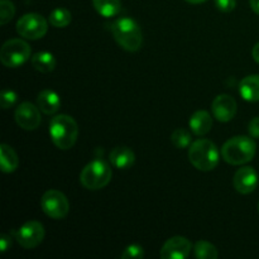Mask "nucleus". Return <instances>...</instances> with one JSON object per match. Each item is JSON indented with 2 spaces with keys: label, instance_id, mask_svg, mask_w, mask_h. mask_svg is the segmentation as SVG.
Here are the masks:
<instances>
[{
  "label": "nucleus",
  "instance_id": "nucleus-1",
  "mask_svg": "<svg viewBox=\"0 0 259 259\" xmlns=\"http://www.w3.org/2000/svg\"><path fill=\"white\" fill-rule=\"evenodd\" d=\"M50 136L53 144L62 151L72 148L78 137V125L75 119L66 114L56 115L50 121Z\"/></svg>",
  "mask_w": 259,
  "mask_h": 259
},
{
  "label": "nucleus",
  "instance_id": "nucleus-2",
  "mask_svg": "<svg viewBox=\"0 0 259 259\" xmlns=\"http://www.w3.org/2000/svg\"><path fill=\"white\" fill-rule=\"evenodd\" d=\"M114 39L123 50L137 52L142 47L143 37L137 22L132 18H119L111 24Z\"/></svg>",
  "mask_w": 259,
  "mask_h": 259
},
{
  "label": "nucleus",
  "instance_id": "nucleus-3",
  "mask_svg": "<svg viewBox=\"0 0 259 259\" xmlns=\"http://www.w3.org/2000/svg\"><path fill=\"white\" fill-rule=\"evenodd\" d=\"M189 159L199 171H212L219 163V149L209 139H197L189 147Z\"/></svg>",
  "mask_w": 259,
  "mask_h": 259
},
{
  "label": "nucleus",
  "instance_id": "nucleus-4",
  "mask_svg": "<svg viewBox=\"0 0 259 259\" xmlns=\"http://www.w3.org/2000/svg\"><path fill=\"white\" fill-rule=\"evenodd\" d=\"M255 142L245 136H237L225 142L222 149V156L224 161L229 164L240 166L248 163L255 154Z\"/></svg>",
  "mask_w": 259,
  "mask_h": 259
},
{
  "label": "nucleus",
  "instance_id": "nucleus-5",
  "mask_svg": "<svg viewBox=\"0 0 259 259\" xmlns=\"http://www.w3.org/2000/svg\"><path fill=\"white\" fill-rule=\"evenodd\" d=\"M111 176L113 171L108 162L104 159H94L81 171L80 182L85 189L96 191L108 186L111 181Z\"/></svg>",
  "mask_w": 259,
  "mask_h": 259
},
{
  "label": "nucleus",
  "instance_id": "nucleus-6",
  "mask_svg": "<svg viewBox=\"0 0 259 259\" xmlns=\"http://www.w3.org/2000/svg\"><path fill=\"white\" fill-rule=\"evenodd\" d=\"M30 47L25 40L13 38L7 40L0 48V61L9 68H17L24 65L30 58Z\"/></svg>",
  "mask_w": 259,
  "mask_h": 259
},
{
  "label": "nucleus",
  "instance_id": "nucleus-7",
  "mask_svg": "<svg viewBox=\"0 0 259 259\" xmlns=\"http://www.w3.org/2000/svg\"><path fill=\"white\" fill-rule=\"evenodd\" d=\"M48 30V23L40 14L28 13L20 17L17 22V32L20 37L25 39L35 40L40 39L46 35Z\"/></svg>",
  "mask_w": 259,
  "mask_h": 259
},
{
  "label": "nucleus",
  "instance_id": "nucleus-8",
  "mask_svg": "<svg viewBox=\"0 0 259 259\" xmlns=\"http://www.w3.org/2000/svg\"><path fill=\"white\" fill-rule=\"evenodd\" d=\"M40 207L47 217L61 220L67 217L70 211V202L63 192L58 190H48L40 199Z\"/></svg>",
  "mask_w": 259,
  "mask_h": 259
},
{
  "label": "nucleus",
  "instance_id": "nucleus-9",
  "mask_svg": "<svg viewBox=\"0 0 259 259\" xmlns=\"http://www.w3.org/2000/svg\"><path fill=\"white\" fill-rule=\"evenodd\" d=\"M15 239L25 249H33L45 239V228L39 222L30 220L15 232Z\"/></svg>",
  "mask_w": 259,
  "mask_h": 259
},
{
  "label": "nucleus",
  "instance_id": "nucleus-10",
  "mask_svg": "<svg viewBox=\"0 0 259 259\" xmlns=\"http://www.w3.org/2000/svg\"><path fill=\"white\" fill-rule=\"evenodd\" d=\"M192 250V244L185 237H172L167 240L159 252L162 259H186Z\"/></svg>",
  "mask_w": 259,
  "mask_h": 259
},
{
  "label": "nucleus",
  "instance_id": "nucleus-11",
  "mask_svg": "<svg viewBox=\"0 0 259 259\" xmlns=\"http://www.w3.org/2000/svg\"><path fill=\"white\" fill-rule=\"evenodd\" d=\"M39 110L40 109L38 106L33 105L32 103H28V101H24L15 110V121L24 131H34L40 124Z\"/></svg>",
  "mask_w": 259,
  "mask_h": 259
},
{
  "label": "nucleus",
  "instance_id": "nucleus-12",
  "mask_svg": "<svg viewBox=\"0 0 259 259\" xmlns=\"http://www.w3.org/2000/svg\"><path fill=\"white\" fill-rule=\"evenodd\" d=\"M237 108L235 99L233 96L227 95V94L218 95L211 104L212 114L218 120L223 121V123L230 121L234 118L235 114H237Z\"/></svg>",
  "mask_w": 259,
  "mask_h": 259
},
{
  "label": "nucleus",
  "instance_id": "nucleus-13",
  "mask_svg": "<svg viewBox=\"0 0 259 259\" xmlns=\"http://www.w3.org/2000/svg\"><path fill=\"white\" fill-rule=\"evenodd\" d=\"M233 185L234 189L239 194L248 195L252 194L258 185V174L253 167H243L239 168L234 175L233 179Z\"/></svg>",
  "mask_w": 259,
  "mask_h": 259
},
{
  "label": "nucleus",
  "instance_id": "nucleus-14",
  "mask_svg": "<svg viewBox=\"0 0 259 259\" xmlns=\"http://www.w3.org/2000/svg\"><path fill=\"white\" fill-rule=\"evenodd\" d=\"M37 106L47 115L56 114L61 108V99L58 94L53 90H43L38 94Z\"/></svg>",
  "mask_w": 259,
  "mask_h": 259
},
{
  "label": "nucleus",
  "instance_id": "nucleus-15",
  "mask_svg": "<svg viewBox=\"0 0 259 259\" xmlns=\"http://www.w3.org/2000/svg\"><path fill=\"white\" fill-rule=\"evenodd\" d=\"M190 129L196 136L202 137L209 133L212 128V118L206 110H199L194 113L189 121Z\"/></svg>",
  "mask_w": 259,
  "mask_h": 259
},
{
  "label": "nucleus",
  "instance_id": "nucleus-16",
  "mask_svg": "<svg viewBox=\"0 0 259 259\" xmlns=\"http://www.w3.org/2000/svg\"><path fill=\"white\" fill-rule=\"evenodd\" d=\"M110 162L115 168L128 169L136 162V154L128 147H116L110 152Z\"/></svg>",
  "mask_w": 259,
  "mask_h": 259
},
{
  "label": "nucleus",
  "instance_id": "nucleus-17",
  "mask_svg": "<svg viewBox=\"0 0 259 259\" xmlns=\"http://www.w3.org/2000/svg\"><path fill=\"white\" fill-rule=\"evenodd\" d=\"M239 94L245 101H259V75H250L243 78L239 83Z\"/></svg>",
  "mask_w": 259,
  "mask_h": 259
},
{
  "label": "nucleus",
  "instance_id": "nucleus-18",
  "mask_svg": "<svg viewBox=\"0 0 259 259\" xmlns=\"http://www.w3.org/2000/svg\"><path fill=\"white\" fill-rule=\"evenodd\" d=\"M0 166L4 174H12L19 166V158L14 149L8 144L0 146Z\"/></svg>",
  "mask_w": 259,
  "mask_h": 259
},
{
  "label": "nucleus",
  "instance_id": "nucleus-19",
  "mask_svg": "<svg viewBox=\"0 0 259 259\" xmlns=\"http://www.w3.org/2000/svg\"><path fill=\"white\" fill-rule=\"evenodd\" d=\"M30 62H32L34 70L39 71L42 73L52 72L56 68V65H57L55 56L51 52H47V51L35 53L32 57V60H30Z\"/></svg>",
  "mask_w": 259,
  "mask_h": 259
},
{
  "label": "nucleus",
  "instance_id": "nucleus-20",
  "mask_svg": "<svg viewBox=\"0 0 259 259\" xmlns=\"http://www.w3.org/2000/svg\"><path fill=\"white\" fill-rule=\"evenodd\" d=\"M93 4L96 12L105 18L115 17L121 10L120 0H93Z\"/></svg>",
  "mask_w": 259,
  "mask_h": 259
},
{
  "label": "nucleus",
  "instance_id": "nucleus-21",
  "mask_svg": "<svg viewBox=\"0 0 259 259\" xmlns=\"http://www.w3.org/2000/svg\"><path fill=\"white\" fill-rule=\"evenodd\" d=\"M48 20H50L51 25H53V27L65 28L71 23L72 15H71L70 10H67L66 8H57L53 12H51Z\"/></svg>",
  "mask_w": 259,
  "mask_h": 259
},
{
  "label": "nucleus",
  "instance_id": "nucleus-22",
  "mask_svg": "<svg viewBox=\"0 0 259 259\" xmlns=\"http://www.w3.org/2000/svg\"><path fill=\"white\" fill-rule=\"evenodd\" d=\"M194 250L195 255L199 259H217L219 257V253H218V249L215 248V245L206 242V240H199L195 244Z\"/></svg>",
  "mask_w": 259,
  "mask_h": 259
},
{
  "label": "nucleus",
  "instance_id": "nucleus-23",
  "mask_svg": "<svg viewBox=\"0 0 259 259\" xmlns=\"http://www.w3.org/2000/svg\"><path fill=\"white\" fill-rule=\"evenodd\" d=\"M171 142L174 143V146L179 149L189 148L192 144V137L190 134L189 131L184 128H177L176 131H174V133L171 134Z\"/></svg>",
  "mask_w": 259,
  "mask_h": 259
},
{
  "label": "nucleus",
  "instance_id": "nucleus-24",
  "mask_svg": "<svg viewBox=\"0 0 259 259\" xmlns=\"http://www.w3.org/2000/svg\"><path fill=\"white\" fill-rule=\"evenodd\" d=\"M15 7L10 0H0V24L4 25L13 19Z\"/></svg>",
  "mask_w": 259,
  "mask_h": 259
},
{
  "label": "nucleus",
  "instance_id": "nucleus-25",
  "mask_svg": "<svg viewBox=\"0 0 259 259\" xmlns=\"http://www.w3.org/2000/svg\"><path fill=\"white\" fill-rule=\"evenodd\" d=\"M18 101V95L15 91L5 89L2 91V96H0V104H2L3 109H9L15 105Z\"/></svg>",
  "mask_w": 259,
  "mask_h": 259
},
{
  "label": "nucleus",
  "instance_id": "nucleus-26",
  "mask_svg": "<svg viewBox=\"0 0 259 259\" xmlns=\"http://www.w3.org/2000/svg\"><path fill=\"white\" fill-rule=\"evenodd\" d=\"M121 259H138L144 257V250L141 245L132 244L125 248L123 253H121Z\"/></svg>",
  "mask_w": 259,
  "mask_h": 259
},
{
  "label": "nucleus",
  "instance_id": "nucleus-27",
  "mask_svg": "<svg viewBox=\"0 0 259 259\" xmlns=\"http://www.w3.org/2000/svg\"><path fill=\"white\" fill-rule=\"evenodd\" d=\"M215 7L223 13H229L237 7V0H214Z\"/></svg>",
  "mask_w": 259,
  "mask_h": 259
},
{
  "label": "nucleus",
  "instance_id": "nucleus-28",
  "mask_svg": "<svg viewBox=\"0 0 259 259\" xmlns=\"http://www.w3.org/2000/svg\"><path fill=\"white\" fill-rule=\"evenodd\" d=\"M248 132L252 138H259V116H255L250 120L249 125H248Z\"/></svg>",
  "mask_w": 259,
  "mask_h": 259
},
{
  "label": "nucleus",
  "instance_id": "nucleus-29",
  "mask_svg": "<svg viewBox=\"0 0 259 259\" xmlns=\"http://www.w3.org/2000/svg\"><path fill=\"white\" fill-rule=\"evenodd\" d=\"M10 247H12V238H10V235L3 234L0 237V250L7 252Z\"/></svg>",
  "mask_w": 259,
  "mask_h": 259
},
{
  "label": "nucleus",
  "instance_id": "nucleus-30",
  "mask_svg": "<svg viewBox=\"0 0 259 259\" xmlns=\"http://www.w3.org/2000/svg\"><path fill=\"white\" fill-rule=\"evenodd\" d=\"M252 56H253V60H254L257 63H259V42L254 46V47H253Z\"/></svg>",
  "mask_w": 259,
  "mask_h": 259
},
{
  "label": "nucleus",
  "instance_id": "nucleus-31",
  "mask_svg": "<svg viewBox=\"0 0 259 259\" xmlns=\"http://www.w3.org/2000/svg\"><path fill=\"white\" fill-rule=\"evenodd\" d=\"M249 4L253 12L259 15V0H249Z\"/></svg>",
  "mask_w": 259,
  "mask_h": 259
},
{
  "label": "nucleus",
  "instance_id": "nucleus-32",
  "mask_svg": "<svg viewBox=\"0 0 259 259\" xmlns=\"http://www.w3.org/2000/svg\"><path fill=\"white\" fill-rule=\"evenodd\" d=\"M190 4H201V3H205L206 0H186Z\"/></svg>",
  "mask_w": 259,
  "mask_h": 259
},
{
  "label": "nucleus",
  "instance_id": "nucleus-33",
  "mask_svg": "<svg viewBox=\"0 0 259 259\" xmlns=\"http://www.w3.org/2000/svg\"><path fill=\"white\" fill-rule=\"evenodd\" d=\"M258 211H259V204H258Z\"/></svg>",
  "mask_w": 259,
  "mask_h": 259
}]
</instances>
